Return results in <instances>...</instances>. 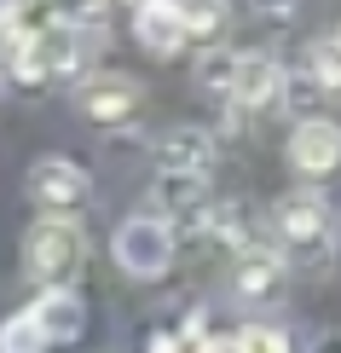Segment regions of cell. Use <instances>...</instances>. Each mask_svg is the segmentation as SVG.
<instances>
[{
  "instance_id": "cb8c5ba5",
  "label": "cell",
  "mask_w": 341,
  "mask_h": 353,
  "mask_svg": "<svg viewBox=\"0 0 341 353\" xmlns=\"http://www.w3.org/2000/svg\"><path fill=\"white\" fill-rule=\"evenodd\" d=\"M23 6H29V0H0V29H6L12 18H18V12H23Z\"/></svg>"
},
{
  "instance_id": "7c38bea8",
  "label": "cell",
  "mask_w": 341,
  "mask_h": 353,
  "mask_svg": "<svg viewBox=\"0 0 341 353\" xmlns=\"http://www.w3.org/2000/svg\"><path fill=\"white\" fill-rule=\"evenodd\" d=\"M151 163H156V174H209L214 168V134L180 122L151 145Z\"/></svg>"
},
{
  "instance_id": "484cf974",
  "label": "cell",
  "mask_w": 341,
  "mask_h": 353,
  "mask_svg": "<svg viewBox=\"0 0 341 353\" xmlns=\"http://www.w3.org/2000/svg\"><path fill=\"white\" fill-rule=\"evenodd\" d=\"M330 41H335V47H341V29H335V35H330Z\"/></svg>"
},
{
  "instance_id": "9c48e42d",
  "label": "cell",
  "mask_w": 341,
  "mask_h": 353,
  "mask_svg": "<svg viewBox=\"0 0 341 353\" xmlns=\"http://www.w3.org/2000/svg\"><path fill=\"white\" fill-rule=\"evenodd\" d=\"M284 284H289V261L278 255L272 243H255V249H243V255H231V290H237V301L272 307L278 296H284Z\"/></svg>"
},
{
  "instance_id": "277c9868",
  "label": "cell",
  "mask_w": 341,
  "mask_h": 353,
  "mask_svg": "<svg viewBox=\"0 0 341 353\" xmlns=\"http://www.w3.org/2000/svg\"><path fill=\"white\" fill-rule=\"evenodd\" d=\"M174 249H180L174 226H168V220H156L151 209L127 214L122 226H116V238H110L116 267H122L127 278H139V284H156V278H168V267H174Z\"/></svg>"
},
{
  "instance_id": "2e32d148",
  "label": "cell",
  "mask_w": 341,
  "mask_h": 353,
  "mask_svg": "<svg viewBox=\"0 0 341 353\" xmlns=\"http://www.w3.org/2000/svg\"><path fill=\"white\" fill-rule=\"evenodd\" d=\"M231 81H237V52L231 47H209L197 58V87L214 99H231Z\"/></svg>"
},
{
  "instance_id": "d4e9b609",
  "label": "cell",
  "mask_w": 341,
  "mask_h": 353,
  "mask_svg": "<svg viewBox=\"0 0 341 353\" xmlns=\"http://www.w3.org/2000/svg\"><path fill=\"white\" fill-rule=\"evenodd\" d=\"M6 29H12V23H6ZM6 29H0V64H6Z\"/></svg>"
},
{
  "instance_id": "ba28073f",
  "label": "cell",
  "mask_w": 341,
  "mask_h": 353,
  "mask_svg": "<svg viewBox=\"0 0 341 353\" xmlns=\"http://www.w3.org/2000/svg\"><path fill=\"white\" fill-rule=\"evenodd\" d=\"M284 157H289V168L301 174V180H335L341 174V122H330V116L295 122Z\"/></svg>"
},
{
  "instance_id": "4fadbf2b",
  "label": "cell",
  "mask_w": 341,
  "mask_h": 353,
  "mask_svg": "<svg viewBox=\"0 0 341 353\" xmlns=\"http://www.w3.org/2000/svg\"><path fill=\"white\" fill-rule=\"evenodd\" d=\"M133 41H139L151 58H180L191 47L180 12H174L168 0H139V6H133Z\"/></svg>"
},
{
  "instance_id": "8992f818",
  "label": "cell",
  "mask_w": 341,
  "mask_h": 353,
  "mask_svg": "<svg viewBox=\"0 0 341 353\" xmlns=\"http://www.w3.org/2000/svg\"><path fill=\"white\" fill-rule=\"evenodd\" d=\"M156 220H168L174 238L180 232H209L214 220V191H209V174H156L151 180V203H145Z\"/></svg>"
},
{
  "instance_id": "30bf717a",
  "label": "cell",
  "mask_w": 341,
  "mask_h": 353,
  "mask_svg": "<svg viewBox=\"0 0 341 353\" xmlns=\"http://www.w3.org/2000/svg\"><path fill=\"white\" fill-rule=\"evenodd\" d=\"M278 93H284V64L272 52H237V81H231L226 105L237 116H255L266 105H278Z\"/></svg>"
},
{
  "instance_id": "3957f363",
  "label": "cell",
  "mask_w": 341,
  "mask_h": 353,
  "mask_svg": "<svg viewBox=\"0 0 341 353\" xmlns=\"http://www.w3.org/2000/svg\"><path fill=\"white\" fill-rule=\"evenodd\" d=\"M87 261V232L81 220L70 214H41L35 226L23 232V278L41 290H58V284H76Z\"/></svg>"
},
{
  "instance_id": "44dd1931",
  "label": "cell",
  "mask_w": 341,
  "mask_h": 353,
  "mask_svg": "<svg viewBox=\"0 0 341 353\" xmlns=\"http://www.w3.org/2000/svg\"><path fill=\"white\" fill-rule=\"evenodd\" d=\"M249 6H255L260 18H272V23H278V18H289V12L301 6V0H249Z\"/></svg>"
},
{
  "instance_id": "ffe728a7",
  "label": "cell",
  "mask_w": 341,
  "mask_h": 353,
  "mask_svg": "<svg viewBox=\"0 0 341 353\" xmlns=\"http://www.w3.org/2000/svg\"><path fill=\"white\" fill-rule=\"evenodd\" d=\"M110 6H116V0H64V12H58V18H70L76 29H93V35H105Z\"/></svg>"
},
{
  "instance_id": "4316f807",
  "label": "cell",
  "mask_w": 341,
  "mask_h": 353,
  "mask_svg": "<svg viewBox=\"0 0 341 353\" xmlns=\"http://www.w3.org/2000/svg\"><path fill=\"white\" fill-rule=\"evenodd\" d=\"M133 6H139V0H133Z\"/></svg>"
},
{
  "instance_id": "d6986e66",
  "label": "cell",
  "mask_w": 341,
  "mask_h": 353,
  "mask_svg": "<svg viewBox=\"0 0 341 353\" xmlns=\"http://www.w3.org/2000/svg\"><path fill=\"white\" fill-rule=\"evenodd\" d=\"M307 76H313L324 93H341V47L335 41H313V47H307Z\"/></svg>"
},
{
  "instance_id": "9a60e30c",
  "label": "cell",
  "mask_w": 341,
  "mask_h": 353,
  "mask_svg": "<svg viewBox=\"0 0 341 353\" xmlns=\"http://www.w3.org/2000/svg\"><path fill=\"white\" fill-rule=\"evenodd\" d=\"M0 353H52L47 330L35 325V313H29V307H18V313L0 319Z\"/></svg>"
},
{
  "instance_id": "ac0fdd59",
  "label": "cell",
  "mask_w": 341,
  "mask_h": 353,
  "mask_svg": "<svg viewBox=\"0 0 341 353\" xmlns=\"http://www.w3.org/2000/svg\"><path fill=\"white\" fill-rule=\"evenodd\" d=\"M231 353H295V347H289V330L255 319V325H243V330L231 336Z\"/></svg>"
},
{
  "instance_id": "5bb4252c",
  "label": "cell",
  "mask_w": 341,
  "mask_h": 353,
  "mask_svg": "<svg viewBox=\"0 0 341 353\" xmlns=\"http://www.w3.org/2000/svg\"><path fill=\"white\" fill-rule=\"evenodd\" d=\"M174 12H180V23H185V35H191V47H220V35H226V0H168Z\"/></svg>"
},
{
  "instance_id": "8fae6325",
  "label": "cell",
  "mask_w": 341,
  "mask_h": 353,
  "mask_svg": "<svg viewBox=\"0 0 341 353\" xmlns=\"http://www.w3.org/2000/svg\"><path fill=\"white\" fill-rule=\"evenodd\" d=\"M29 313H35V325L47 330L52 347H70L87 336V301L76 284H58V290H41L35 301H29Z\"/></svg>"
},
{
  "instance_id": "e0dca14e",
  "label": "cell",
  "mask_w": 341,
  "mask_h": 353,
  "mask_svg": "<svg viewBox=\"0 0 341 353\" xmlns=\"http://www.w3.org/2000/svg\"><path fill=\"white\" fill-rule=\"evenodd\" d=\"M278 99L295 110V122H307V116H324L318 99H330V93H324V87L307 76V70H284V93H278Z\"/></svg>"
},
{
  "instance_id": "6da1fadb",
  "label": "cell",
  "mask_w": 341,
  "mask_h": 353,
  "mask_svg": "<svg viewBox=\"0 0 341 353\" xmlns=\"http://www.w3.org/2000/svg\"><path fill=\"white\" fill-rule=\"evenodd\" d=\"M93 29H76L70 18H47L35 29H6V76L18 87H47L58 76H81L93 58Z\"/></svg>"
},
{
  "instance_id": "7402d4cb",
  "label": "cell",
  "mask_w": 341,
  "mask_h": 353,
  "mask_svg": "<svg viewBox=\"0 0 341 353\" xmlns=\"http://www.w3.org/2000/svg\"><path fill=\"white\" fill-rule=\"evenodd\" d=\"M145 353H191V347L180 342V330H156V336H151V347H145Z\"/></svg>"
},
{
  "instance_id": "603a6c76",
  "label": "cell",
  "mask_w": 341,
  "mask_h": 353,
  "mask_svg": "<svg viewBox=\"0 0 341 353\" xmlns=\"http://www.w3.org/2000/svg\"><path fill=\"white\" fill-rule=\"evenodd\" d=\"M307 353H341V330H318L313 342H307Z\"/></svg>"
},
{
  "instance_id": "7a4b0ae2",
  "label": "cell",
  "mask_w": 341,
  "mask_h": 353,
  "mask_svg": "<svg viewBox=\"0 0 341 353\" xmlns=\"http://www.w3.org/2000/svg\"><path fill=\"white\" fill-rule=\"evenodd\" d=\"M272 249L289 267H324L335 255V214L318 191H289L272 209Z\"/></svg>"
},
{
  "instance_id": "52a82bcc",
  "label": "cell",
  "mask_w": 341,
  "mask_h": 353,
  "mask_svg": "<svg viewBox=\"0 0 341 353\" xmlns=\"http://www.w3.org/2000/svg\"><path fill=\"white\" fill-rule=\"evenodd\" d=\"M76 110L87 122H99V128H127L145 110V87L133 76H122V70H99V76H81Z\"/></svg>"
},
{
  "instance_id": "5b68a950",
  "label": "cell",
  "mask_w": 341,
  "mask_h": 353,
  "mask_svg": "<svg viewBox=\"0 0 341 353\" xmlns=\"http://www.w3.org/2000/svg\"><path fill=\"white\" fill-rule=\"evenodd\" d=\"M23 191H29V203H35L41 214H70L76 220L87 203H93V174H87L76 157H35Z\"/></svg>"
}]
</instances>
